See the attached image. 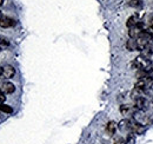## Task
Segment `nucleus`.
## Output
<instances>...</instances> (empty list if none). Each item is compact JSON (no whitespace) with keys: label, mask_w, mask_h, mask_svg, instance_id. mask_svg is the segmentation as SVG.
<instances>
[{"label":"nucleus","mask_w":153,"mask_h":144,"mask_svg":"<svg viewBox=\"0 0 153 144\" xmlns=\"http://www.w3.org/2000/svg\"><path fill=\"white\" fill-rule=\"evenodd\" d=\"M0 111H4V112H7V113H11L13 110L10 105H5V104H0Z\"/></svg>","instance_id":"obj_14"},{"label":"nucleus","mask_w":153,"mask_h":144,"mask_svg":"<svg viewBox=\"0 0 153 144\" xmlns=\"http://www.w3.org/2000/svg\"><path fill=\"white\" fill-rule=\"evenodd\" d=\"M131 5L134 6V7H141L143 4H141L140 0H132V1H131Z\"/></svg>","instance_id":"obj_15"},{"label":"nucleus","mask_w":153,"mask_h":144,"mask_svg":"<svg viewBox=\"0 0 153 144\" xmlns=\"http://www.w3.org/2000/svg\"><path fill=\"white\" fill-rule=\"evenodd\" d=\"M134 102V106L137 108V110H141V111H145L147 110L149 105H150V102L147 100V97L145 94H141V96H138V97H134L132 98Z\"/></svg>","instance_id":"obj_1"},{"label":"nucleus","mask_w":153,"mask_h":144,"mask_svg":"<svg viewBox=\"0 0 153 144\" xmlns=\"http://www.w3.org/2000/svg\"><path fill=\"white\" fill-rule=\"evenodd\" d=\"M137 111V108L134 105H128V104H124L120 106V112L123 116L128 117V116H133V113Z\"/></svg>","instance_id":"obj_3"},{"label":"nucleus","mask_w":153,"mask_h":144,"mask_svg":"<svg viewBox=\"0 0 153 144\" xmlns=\"http://www.w3.org/2000/svg\"><path fill=\"white\" fill-rule=\"evenodd\" d=\"M5 99H6V97H5V96H4L2 93H0V104H4Z\"/></svg>","instance_id":"obj_17"},{"label":"nucleus","mask_w":153,"mask_h":144,"mask_svg":"<svg viewBox=\"0 0 153 144\" xmlns=\"http://www.w3.org/2000/svg\"><path fill=\"white\" fill-rule=\"evenodd\" d=\"M0 90L2 91L4 93H8L10 94V93H13L16 91V86L11 82H4L1 84V86H0Z\"/></svg>","instance_id":"obj_5"},{"label":"nucleus","mask_w":153,"mask_h":144,"mask_svg":"<svg viewBox=\"0 0 153 144\" xmlns=\"http://www.w3.org/2000/svg\"><path fill=\"white\" fill-rule=\"evenodd\" d=\"M145 25L149 28H153V14H150L145 18Z\"/></svg>","instance_id":"obj_12"},{"label":"nucleus","mask_w":153,"mask_h":144,"mask_svg":"<svg viewBox=\"0 0 153 144\" xmlns=\"http://www.w3.org/2000/svg\"><path fill=\"white\" fill-rule=\"evenodd\" d=\"M117 123L113 122V121H111V122H108L107 124H106V134L108 135V136H113L115 134V130H117Z\"/></svg>","instance_id":"obj_6"},{"label":"nucleus","mask_w":153,"mask_h":144,"mask_svg":"<svg viewBox=\"0 0 153 144\" xmlns=\"http://www.w3.org/2000/svg\"><path fill=\"white\" fill-rule=\"evenodd\" d=\"M150 43H152V44H153V32L150 34Z\"/></svg>","instance_id":"obj_18"},{"label":"nucleus","mask_w":153,"mask_h":144,"mask_svg":"<svg viewBox=\"0 0 153 144\" xmlns=\"http://www.w3.org/2000/svg\"><path fill=\"white\" fill-rule=\"evenodd\" d=\"M2 2H4V0H0V6L2 5Z\"/></svg>","instance_id":"obj_19"},{"label":"nucleus","mask_w":153,"mask_h":144,"mask_svg":"<svg viewBox=\"0 0 153 144\" xmlns=\"http://www.w3.org/2000/svg\"><path fill=\"white\" fill-rule=\"evenodd\" d=\"M130 124H131V121L124 119V121H121V122L118 124V128H119V130H121V131H128V132H130Z\"/></svg>","instance_id":"obj_8"},{"label":"nucleus","mask_w":153,"mask_h":144,"mask_svg":"<svg viewBox=\"0 0 153 144\" xmlns=\"http://www.w3.org/2000/svg\"><path fill=\"white\" fill-rule=\"evenodd\" d=\"M138 24H139V19H138L137 16H132V17H130V18L127 19V21H126V26H127L128 28L135 27Z\"/></svg>","instance_id":"obj_7"},{"label":"nucleus","mask_w":153,"mask_h":144,"mask_svg":"<svg viewBox=\"0 0 153 144\" xmlns=\"http://www.w3.org/2000/svg\"><path fill=\"white\" fill-rule=\"evenodd\" d=\"M126 47H127L128 51H135V50H138V49H137L135 39H130V40L126 43Z\"/></svg>","instance_id":"obj_10"},{"label":"nucleus","mask_w":153,"mask_h":144,"mask_svg":"<svg viewBox=\"0 0 153 144\" xmlns=\"http://www.w3.org/2000/svg\"><path fill=\"white\" fill-rule=\"evenodd\" d=\"M7 46H10V41H8L7 39L0 37V50H1V49H5V47H7Z\"/></svg>","instance_id":"obj_13"},{"label":"nucleus","mask_w":153,"mask_h":144,"mask_svg":"<svg viewBox=\"0 0 153 144\" xmlns=\"http://www.w3.org/2000/svg\"><path fill=\"white\" fill-rule=\"evenodd\" d=\"M114 144H126V142L123 137H117L114 140Z\"/></svg>","instance_id":"obj_16"},{"label":"nucleus","mask_w":153,"mask_h":144,"mask_svg":"<svg viewBox=\"0 0 153 144\" xmlns=\"http://www.w3.org/2000/svg\"><path fill=\"white\" fill-rule=\"evenodd\" d=\"M14 25H16V21L12 18H10V17L2 16V17L0 18V27L6 28V27H12V26H14Z\"/></svg>","instance_id":"obj_4"},{"label":"nucleus","mask_w":153,"mask_h":144,"mask_svg":"<svg viewBox=\"0 0 153 144\" xmlns=\"http://www.w3.org/2000/svg\"><path fill=\"white\" fill-rule=\"evenodd\" d=\"M131 1H132V0H131Z\"/></svg>","instance_id":"obj_20"},{"label":"nucleus","mask_w":153,"mask_h":144,"mask_svg":"<svg viewBox=\"0 0 153 144\" xmlns=\"http://www.w3.org/2000/svg\"><path fill=\"white\" fill-rule=\"evenodd\" d=\"M16 74V70L13 66L11 65H4L0 68V76L5 79H10V78H13Z\"/></svg>","instance_id":"obj_2"},{"label":"nucleus","mask_w":153,"mask_h":144,"mask_svg":"<svg viewBox=\"0 0 153 144\" xmlns=\"http://www.w3.org/2000/svg\"><path fill=\"white\" fill-rule=\"evenodd\" d=\"M126 144H135V135L133 132H128L127 134V137L125 140Z\"/></svg>","instance_id":"obj_11"},{"label":"nucleus","mask_w":153,"mask_h":144,"mask_svg":"<svg viewBox=\"0 0 153 144\" xmlns=\"http://www.w3.org/2000/svg\"><path fill=\"white\" fill-rule=\"evenodd\" d=\"M141 52H143V56H144V57H147V58H149L151 54H153V44L152 43H150V44H149Z\"/></svg>","instance_id":"obj_9"}]
</instances>
